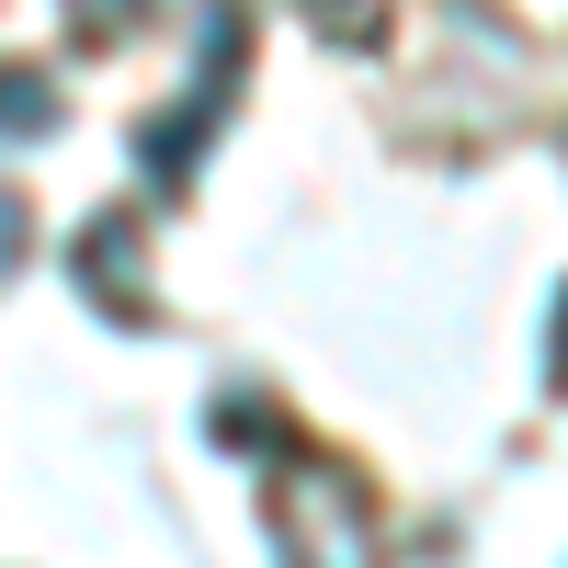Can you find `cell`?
<instances>
[{
    "label": "cell",
    "mask_w": 568,
    "mask_h": 568,
    "mask_svg": "<svg viewBox=\"0 0 568 568\" xmlns=\"http://www.w3.org/2000/svg\"><path fill=\"white\" fill-rule=\"evenodd\" d=\"M375 500L353 466L296 455V489H284V568H375Z\"/></svg>",
    "instance_id": "6da1fadb"
},
{
    "label": "cell",
    "mask_w": 568,
    "mask_h": 568,
    "mask_svg": "<svg viewBox=\"0 0 568 568\" xmlns=\"http://www.w3.org/2000/svg\"><path fill=\"white\" fill-rule=\"evenodd\" d=\"M80 296L114 318H149V284H136V216H91L80 227Z\"/></svg>",
    "instance_id": "7a4b0ae2"
},
{
    "label": "cell",
    "mask_w": 568,
    "mask_h": 568,
    "mask_svg": "<svg viewBox=\"0 0 568 568\" xmlns=\"http://www.w3.org/2000/svg\"><path fill=\"white\" fill-rule=\"evenodd\" d=\"M205 125H216V91H194L182 114H149V125H136V171H149L160 194H182V182H194V149H205Z\"/></svg>",
    "instance_id": "3957f363"
},
{
    "label": "cell",
    "mask_w": 568,
    "mask_h": 568,
    "mask_svg": "<svg viewBox=\"0 0 568 568\" xmlns=\"http://www.w3.org/2000/svg\"><path fill=\"white\" fill-rule=\"evenodd\" d=\"M69 103H58V80L45 69H0V136H58Z\"/></svg>",
    "instance_id": "277c9868"
},
{
    "label": "cell",
    "mask_w": 568,
    "mask_h": 568,
    "mask_svg": "<svg viewBox=\"0 0 568 568\" xmlns=\"http://www.w3.org/2000/svg\"><path fill=\"white\" fill-rule=\"evenodd\" d=\"M23 240H34V216H23V194H12V182H0V273L23 262Z\"/></svg>",
    "instance_id": "5b68a950"
},
{
    "label": "cell",
    "mask_w": 568,
    "mask_h": 568,
    "mask_svg": "<svg viewBox=\"0 0 568 568\" xmlns=\"http://www.w3.org/2000/svg\"><path fill=\"white\" fill-rule=\"evenodd\" d=\"M136 12H149V0H69L80 34H114V23H136Z\"/></svg>",
    "instance_id": "8992f818"
},
{
    "label": "cell",
    "mask_w": 568,
    "mask_h": 568,
    "mask_svg": "<svg viewBox=\"0 0 568 568\" xmlns=\"http://www.w3.org/2000/svg\"><path fill=\"white\" fill-rule=\"evenodd\" d=\"M307 23H329V34H375V0H307Z\"/></svg>",
    "instance_id": "52a82bcc"
},
{
    "label": "cell",
    "mask_w": 568,
    "mask_h": 568,
    "mask_svg": "<svg viewBox=\"0 0 568 568\" xmlns=\"http://www.w3.org/2000/svg\"><path fill=\"white\" fill-rule=\"evenodd\" d=\"M546 375H557V387H568V296H557V353H546Z\"/></svg>",
    "instance_id": "ba28073f"
}]
</instances>
